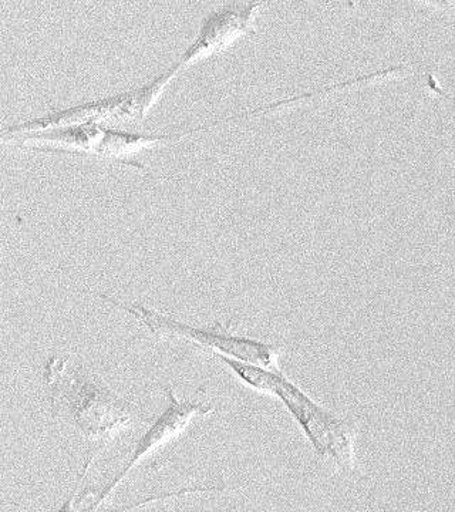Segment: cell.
I'll list each match as a JSON object with an SVG mask.
<instances>
[{
	"label": "cell",
	"instance_id": "6da1fadb",
	"mask_svg": "<svg viewBox=\"0 0 455 512\" xmlns=\"http://www.w3.org/2000/svg\"><path fill=\"white\" fill-rule=\"evenodd\" d=\"M43 376L55 416L62 414L64 419L72 421L84 439L99 444L100 454L121 434L144 420L137 407L121 399L69 357H49Z\"/></svg>",
	"mask_w": 455,
	"mask_h": 512
},
{
	"label": "cell",
	"instance_id": "7a4b0ae2",
	"mask_svg": "<svg viewBox=\"0 0 455 512\" xmlns=\"http://www.w3.org/2000/svg\"><path fill=\"white\" fill-rule=\"evenodd\" d=\"M89 292L133 316L155 339L167 340V342H187L197 346L198 349L205 350L210 355L217 353V355L252 363V365L282 370L279 359H281L283 345L251 338V336L237 335L231 330V320L227 325L215 322L210 328H197V326L175 319L167 313L148 308L143 303H126L114 299L113 296L106 295V293Z\"/></svg>",
	"mask_w": 455,
	"mask_h": 512
},
{
	"label": "cell",
	"instance_id": "3957f363",
	"mask_svg": "<svg viewBox=\"0 0 455 512\" xmlns=\"http://www.w3.org/2000/svg\"><path fill=\"white\" fill-rule=\"evenodd\" d=\"M272 397H276L291 414L316 456L332 463L340 473L355 471L359 431L355 420L337 416L326 409L283 373L278 377Z\"/></svg>",
	"mask_w": 455,
	"mask_h": 512
},
{
	"label": "cell",
	"instance_id": "277c9868",
	"mask_svg": "<svg viewBox=\"0 0 455 512\" xmlns=\"http://www.w3.org/2000/svg\"><path fill=\"white\" fill-rule=\"evenodd\" d=\"M164 393L168 400L167 407L137 441L126 467L117 474L116 478L107 487L100 491L99 497L94 503V510L100 511V508L116 493L117 488L127 480V477L144 460L153 456L155 451L173 443L174 440L182 436L194 419L214 412V404L200 402L197 399H180L171 386H165Z\"/></svg>",
	"mask_w": 455,
	"mask_h": 512
},
{
	"label": "cell",
	"instance_id": "5b68a950",
	"mask_svg": "<svg viewBox=\"0 0 455 512\" xmlns=\"http://www.w3.org/2000/svg\"><path fill=\"white\" fill-rule=\"evenodd\" d=\"M266 2H229L201 19L197 35L177 60L182 72L192 64L217 55L245 35H255L256 18Z\"/></svg>",
	"mask_w": 455,
	"mask_h": 512
},
{
	"label": "cell",
	"instance_id": "8992f818",
	"mask_svg": "<svg viewBox=\"0 0 455 512\" xmlns=\"http://www.w3.org/2000/svg\"><path fill=\"white\" fill-rule=\"evenodd\" d=\"M174 133L153 134L137 133V131L123 130V128L106 127L99 146L94 150L93 156L101 160L113 161V163L136 168L138 171L150 174V170L134 160L141 151L147 148L161 146V144L177 143Z\"/></svg>",
	"mask_w": 455,
	"mask_h": 512
},
{
	"label": "cell",
	"instance_id": "52a82bcc",
	"mask_svg": "<svg viewBox=\"0 0 455 512\" xmlns=\"http://www.w3.org/2000/svg\"><path fill=\"white\" fill-rule=\"evenodd\" d=\"M211 355L227 367L231 375L248 389L265 394V396H273V390H275L276 382H278L282 370H272L268 367L252 365V363L242 362V360L232 359V357L217 355V353H211Z\"/></svg>",
	"mask_w": 455,
	"mask_h": 512
},
{
	"label": "cell",
	"instance_id": "ba28073f",
	"mask_svg": "<svg viewBox=\"0 0 455 512\" xmlns=\"http://www.w3.org/2000/svg\"><path fill=\"white\" fill-rule=\"evenodd\" d=\"M99 456L100 453H97V451L90 454L89 460H87L86 466H84L82 474H80L79 481L74 485L73 494L70 495V497L64 501L62 507L55 512H100L94 510V503H96L97 497H99V493H97L96 490H93V488H86V491H82V493H80V485L83 484L84 478L89 474L94 461H96ZM175 497H178L177 491H174V493L155 495V497L147 498V500L140 501V503L128 505V507L120 508V510L109 512L133 511L137 510V508L146 507L148 504L157 503V501L168 500V498Z\"/></svg>",
	"mask_w": 455,
	"mask_h": 512
}]
</instances>
